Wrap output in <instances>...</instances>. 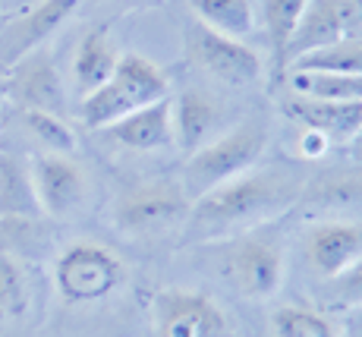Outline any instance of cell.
Segmentation results:
<instances>
[{
	"label": "cell",
	"instance_id": "cb8c5ba5",
	"mask_svg": "<svg viewBox=\"0 0 362 337\" xmlns=\"http://www.w3.org/2000/svg\"><path fill=\"white\" fill-rule=\"evenodd\" d=\"M23 123L45 152H57V154L76 152V132L66 123V117L47 114V110H23Z\"/></svg>",
	"mask_w": 362,
	"mask_h": 337
},
{
	"label": "cell",
	"instance_id": "ba28073f",
	"mask_svg": "<svg viewBox=\"0 0 362 337\" xmlns=\"http://www.w3.org/2000/svg\"><path fill=\"white\" fill-rule=\"evenodd\" d=\"M155 337H224L227 315L205 290L164 287L151 299Z\"/></svg>",
	"mask_w": 362,
	"mask_h": 337
},
{
	"label": "cell",
	"instance_id": "9c48e42d",
	"mask_svg": "<svg viewBox=\"0 0 362 337\" xmlns=\"http://www.w3.org/2000/svg\"><path fill=\"white\" fill-rule=\"evenodd\" d=\"M4 92L23 110H47L66 117V88L60 79L57 60L47 47H35L6 69Z\"/></svg>",
	"mask_w": 362,
	"mask_h": 337
},
{
	"label": "cell",
	"instance_id": "4fadbf2b",
	"mask_svg": "<svg viewBox=\"0 0 362 337\" xmlns=\"http://www.w3.org/2000/svg\"><path fill=\"white\" fill-rule=\"evenodd\" d=\"M305 252L318 278L334 280L362 262V221L353 217H334L322 221L305 234Z\"/></svg>",
	"mask_w": 362,
	"mask_h": 337
},
{
	"label": "cell",
	"instance_id": "484cf974",
	"mask_svg": "<svg viewBox=\"0 0 362 337\" xmlns=\"http://www.w3.org/2000/svg\"><path fill=\"white\" fill-rule=\"evenodd\" d=\"M328 303L331 306H346V309L362 306V262H356L340 278L328 280Z\"/></svg>",
	"mask_w": 362,
	"mask_h": 337
},
{
	"label": "cell",
	"instance_id": "277c9868",
	"mask_svg": "<svg viewBox=\"0 0 362 337\" xmlns=\"http://www.w3.org/2000/svg\"><path fill=\"white\" fill-rule=\"evenodd\" d=\"M127 284V265L114 249L95 240H76L57 256L54 287L66 303H101Z\"/></svg>",
	"mask_w": 362,
	"mask_h": 337
},
{
	"label": "cell",
	"instance_id": "603a6c76",
	"mask_svg": "<svg viewBox=\"0 0 362 337\" xmlns=\"http://www.w3.org/2000/svg\"><path fill=\"white\" fill-rule=\"evenodd\" d=\"M274 337H344L337 325L305 306H281L271 312Z\"/></svg>",
	"mask_w": 362,
	"mask_h": 337
},
{
	"label": "cell",
	"instance_id": "7a4b0ae2",
	"mask_svg": "<svg viewBox=\"0 0 362 337\" xmlns=\"http://www.w3.org/2000/svg\"><path fill=\"white\" fill-rule=\"evenodd\" d=\"M161 98H170V79L164 76V69L142 54L123 51L110 79L82 98L79 117L88 130H107L120 117L161 101Z\"/></svg>",
	"mask_w": 362,
	"mask_h": 337
},
{
	"label": "cell",
	"instance_id": "9a60e30c",
	"mask_svg": "<svg viewBox=\"0 0 362 337\" xmlns=\"http://www.w3.org/2000/svg\"><path fill=\"white\" fill-rule=\"evenodd\" d=\"M284 110L328 139H356L362 132V101H328V98L293 95L284 104Z\"/></svg>",
	"mask_w": 362,
	"mask_h": 337
},
{
	"label": "cell",
	"instance_id": "7402d4cb",
	"mask_svg": "<svg viewBox=\"0 0 362 337\" xmlns=\"http://www.w3.org/2000/svg\"><path fill=\"white\" fill-rule=\"evenodd\" d=\"M290 88L299 98H328V101H362V73L337 76V73H303L290 69Z\"/></svg>",
	"mask_w": 362,
	"mask_h": 337
},
{
	"label": "cell",
	"instance_id": "8fae6325",
	"mask_svg": "<svg viewBox=\"0 0 362 337\" xmlns=\"http://www.w3.org/2000/svg\"><path fill=\"white\" fill-rule=\"evenodd\" d=\"M362 29V0H309L299 29L287 47V67L303 54L340 41Z\"/></svg>",
	"mask_w": 362,
	"mask_h": 337
},
{
	"label": "cell",
	"instance_id": "83f0119b",
	"mask_svg": "<svg viewBox=\"0 0 362 337\" xmlns=\"http://www.w3.org/2000/svg\"><path fill=\"white\" fill-rule=\"evenodd\" d=\"M346 337H362V306L353 312L350 319V328H346Z\"/></svg>",
	"mask_w": 362,
	"mask_h": 337
},
{
	"label": "cell",
	"instance_id": "2e32d148",
	"mask_svg": "<svg viewBox=\"0 0 362 337\" xmlns=\"http://www.w3.org/2000/svg\"><path fill=\"white\" fill-rule=\"evenodd\" d=\"M110 139L117 145L129 152H158L164 145L173 142V130H170V98H161L155 104L132 110V114L120 117L117 123H110L107 130Z\"/></svg>",
	"mask_w": 362,
	"mask_h": 337
},
{
	"label": "cell",
	"instance_id": "6da1fadb",
	"mask_svg": "<svg viewBox=\"0 0 362 337\" xmlns=\"http://www.w3.org/2000/svg\"><path fill=\"white\" fill-rule=\"evenodd\" d=\"M305 180L287 167H252L211 193L199 195L189 208V230L202 240L240 236L246 230L268 227V221L287 215L303 193Z\"/></svg>",
	"mask_w": 362,
	"mask_h": 337
},
{
	"label": "cell",
	"instance_id": "ac0fdd59",
	"mask_svg": "<svg viewBox=\"0 0 362 337\" xmlns=\"http://www.w3.org/2000/svg\"><path fill=\"white\" fill-rule=\"evenodd\" d=\"M0 217H45L25 158L0 152Z\"/></svg>",
	"mask_w": 362,
	"mask_h": 337
},
{
	"label": "cell",
	"instance_id": "f546056e",
	"mask_svg": "<svg viewBox=\"0 0 362 337\" xmlns=\"http://www.w3.org/2000/svg\"><path fill=\"white\" fill-rule=\"evenodd\" d=\"M4 79H6V69L0 67V92H4Z\"/></svg>",
	"mask_w": 362,
	"mask_h": 337
},
{
	"label": "cell",
	"instance_id": "44dd1931",
	"mask_svg": "<svg viewBox=\"0 0 362 337\" xmlns=\"http://www.w3.org/2000/svg\"><path fill=\"white\" fill-rule=\"evenodd\" d=\"M305 4L309 0H262V19H264V32H268V41H271V51H274L277 76L287 69V47L299 29Z\"/></svg>",
	"mask_w": 362,
	"mask_h": 337
},
{
	"label": "cell",
	"instance_id": "5bb4252c",
	"mask_svg": "<svg viewBox=\"0 0 362 337\" xmlns=\"http://www.w3.org/2000/svg\"><path fill=\"white\" fill-rule=\"evenodd\" d=\"M221 123H224V104L205 88H186L170 98V130L180 152H199L221 132Z\"/></svg>",
	"mask_w": 362,
	"mask_h": 337
},
{
	"label": "cell",
	"instance_id": "e0dca14e",
	"mask_svg": "<svg viewBox=\"0 0 362 337\" xmlns=\"http://www.w3.org/2000/svg\"><path fill=\"white\" fill-rule=\"evenodd\" d=\"M120 47H117L114 35L110 29H98L86 32L76 47V57H73V82H76V92L82 98L92 95L95 88H101L104 82L110 79V73L117 69V60H120Z\"/></svg>",
	"mask_w": 362,
	"mask_h": 337
},
{
	"label": "cell",
	"instance_id": "8992f818",
	"mask_svg": "<svg viewBox=\"0 0 362 337\" xmlns=\"http://www.w3.org/2000/svg\"><path fill=\"white\" fill-rule=\"evenodd\" d=\"M227 271L249 299H271L287 278V249L277 230L255 227L233 236L227 252Z\"/></svg>",
	"mask_w": 362,
	"mask_h": 337
},
{
	"label": "cell",
	"instance_id": "52a82bcc",
	"mask_svg": "<svg viewBox=\"0 0 362 337\" xmlns=\"http://www.w3.org/2000/svg\"><path fill=\"white\" fill-rule=\"evenodd\" d=\"M186 57L208 76L230 86H252L264 76V60L255 47L243 45V38L208 29L199 19L186 25Z\"/></svg>",
	"mask_w": 362,
	"mask_h": 337
},
{
	"label": "cell",
	"instance_id": "d4e9b609",
	"mask_svg": "<svg viewBox=\"0 0 362 337\" xmlns=\"http://www.w3.org/2000/svg\"><path fill=\"white\" fill-rule=\"evenodd\" d=\"M29 309V278L16 256L0 249V315L19 319Z\"/></svg>",
	"mask_w": 362,
	"mask_h": 337
},
{
	"label": "cell",
	"instance_id": "ffe728a7",
	"mask_svg": "<svg viewBox=\"0 0 362 337\" xmlns=\"http://www.w3.org/2000/svg\"><path fill=\"white\" fill-rule=\"evenodd\" d=\"M287 69L303 73H337V76H359L362 73V35H346L340 41H331L325 47L303 54Z\"/></svg>",
	"mask_w": 362,
	"mask_h": 337
},
{
	"label": "cell",
	"instance_id": "3957f363",
	"mask_svg": "<svg viewBox=\"0 0 362 337\" xmlns=\"http://www.w3.org/2000/svg\"><path fill=\"white\" fill-rule=\"evenodd\" d=\"M264 149H268V130L259 120H246L240 126L218 132L211 142H205L186 161V171H183L186 195L196 202L199 195L211 193L214 186L259 167Z\"/></svg>",
	"mask_w": 362,
	"mask_h": 337
},
{
	"label": "cell",
	"instance_id": "f1b7e54d",
	"mask_svg": "<svg viewBox=\"0 0 362 337\" xmlns=\"http://www.w3.org/2000/svg\"><path fill=\"white\" fill-rule=\"evenodd\" d=\"M6 23H10V16H6L4 6H0V32H4V25H6Z\"/></svg>",
	"mask_w": 362,
	"mask_h": 337
},
{
	"label": "cell",
	"instance_id": "d6986e66",
	"mask_svg": "<svg viewBox=\"0 0 362 337\" xmlns=\"http://www.w3.org/2000/svg\"><path fill=\"white\" fill-rule=\"evenodd\" d=\"M189 6L202 25L230 38H246L259 25L252 0H189Z\"/></svg>",
	"mask_w": 362,
	"mask_h": 337
},
{
	"label": "cell",
	"instance_id": "4316f807",
	"mask_svg": "<svg viewBox=\"0 0 362 337\" xmlns=\"http://www.w3.org/2000/svg\"><path fill=\"white\" fill-rule=\"evenodd\" d=\"M331 139L322 136L318 130H309V126H303V132H299V154L303 158H322L325 152H328Z\"/></svg>",
	"mask_w": 362,
	"mask_h": 337
},
{
	"label": "cell",
	"instance_id": "4dcf8cb0",
	"mask_svg": "<svg viewBox=\"0 0 362 337\" xmlns=\"http://www.w3.org/2000/svg\"><path fill=\"white\" fill-rule=\"evenodd\" d=\"M356 142H359V149H362V132H359V136H356Z\"/></svg>",
	"mask_w": 362,
	"mask_h": 337
},
{
	"label": "cell",
	"instance_id": "30bf717a",
	"mask_svg": "<svg viewBox=\"0 0 362 337\" xmlns=\"http://www.w3.org/2000/svg\"><path fill=\"white\" fill-rule=\"evenodd\" d=\"M32 167V183L38 205L45 217H66L86 202L88 177L82 164H76L69 154L57 152H38L29 161Z\"/></svg>",
	"mask_w": 362,
	"mask_h": 337
},
{
	"label": "cell",
	"instance_id": "5b68a950",
	"mask_svg": "<svg viewBox=\"0 0 362 337\" xmlns=\"http://www.w3.org/2000/svg\"><path fill=\"white\" fill-rule=\"evenodd\" d=\"M192 199L177 180H145L127 186L114 202L117 230L129 236H161L189 221Z\"/></svg>",
	"mask_w": 362,
	"mask_h": 337
},
{
	"label": "cell",
	"instance_id": "7c38bea8",
	"mask_svg": "<svg viewBox=\"0 0 362 337\" xmlns=\"http://www.w3.org/2000/svg\"><path fill=\"white\" fill-rule=\"evenodd\" d=\"M79 4L82 0H38L23 16L10 19L4 25V32H0V67L10 69L19 57H25L35 47H41L73 16Z\"/></svg>",
	"mask_w": 362,
	"mask_h": 337
}]
</instances>
